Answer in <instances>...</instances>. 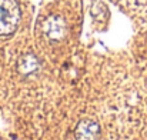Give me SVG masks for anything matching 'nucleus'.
Here are the masks:
<instances>
[{
    "label": "nucleus",
    "instance_id": "obj_2",
    "mask_svg": "<svg viewBox=\"0 0 147 140\" xmlns=\"http://www.w3.org/2000/svg\"><path fill=\"white\" fill-rule=\"evenodd\" d=\"M100 135H101V130H100L98 123L90 119L80 120L74 129L76 140H98Z\"/></svg>",
    "mask_w": 147,
    "mask_h": 140
},
{
    "label": "nucleus",
    "instance_id": "obj_3",
    "mask_svg": "<svg viewBox=\"0 0 147 140\" xmlns=\"http://www.w3.org/2000/svg\"><path fill=\"white\" fill-rule=\"evenodd\" d=\"M43 32L51 40H61L66 34V23L59 16H49L43 23Z\"/></svg>",
    "mask_w": 147,
    "mask_h": 140
},
{
    "label": "nucleus",
    "instance_id": "obj_1",
    "mask_svg": "<svg viewBox=\"0 0 147 140\" xmlns=\"http://www.w3.org/2000/svg\"><path fill=\"white\" fill-rule=\"evenodd\" d=\"M20 7L16 0H0V36H10L20 23Z\"/></svg>",
    "mask_w": 147,
    "mask_h": 140
},
{
    "label": "nucleus",
    "instance_id": "obj_4",
    "mask_svg": "<svg viewBox=\"0 0 147 140\" xmlns=\"http://www.w3.org/2000/svg\"><path fill=\"white\" fill-rule=\"evenodd\" d=\"M40 67V63H39V59L32 54V53H27V54H23L19 62H17V70L20 74L23 76H29V74H33L39 70Z\"/></svg>",
    "mask_w": 147,
    "mask_h": 140
}]
</instances>
